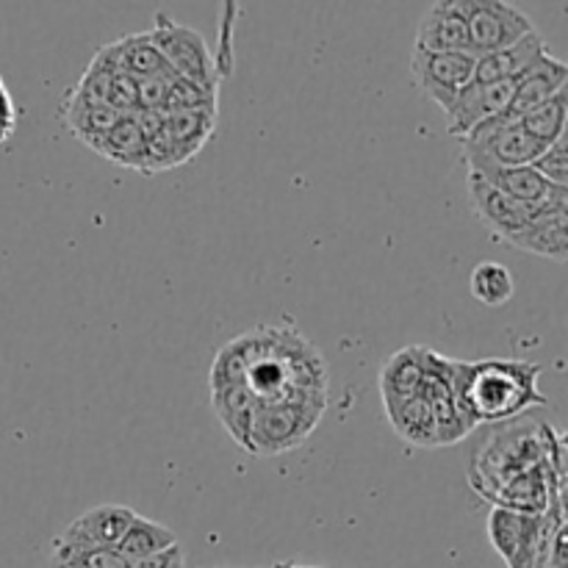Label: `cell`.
Masks as SVG:
<instances>
[{
  "label": "cell",
  "mask_w": 568,
  "mask_h": 568,
  "mask_svg": "<svg viewBox=\"0 0 568 568\" xmlns=\"http://www.w3.org/2000/svg\"><path fill=\"white\" fill-rule=\"evenodd\" d=\"M475 64L477 55L471 53H410V75L416 89L444 111L455 103L460 89L475 81Z\"/></svg>",
  "instance_id": "9"
},
{
  "label": "cell",
  "mask_w": 568,
  "mask_h": 568,
  "mask_svg": "<svg viewBox=\"0 0 568 568\" xmlns=\"http://www.w3.org/2000/svg\"><path fill=\"white\" fill-rule=\"evenodd\" d=\"M466 183H469L466 189H469V203L475 216L494 233V236L503 239L505 244L514 236H519V233L525 231V227H530L532 222L541 220L544 214H549V211H568V189H555V194L547 203L527 205L519 203V200L505 197L503 192H497V189L488 186L486 181H480L475 172H469Z\"/></svg>",
  "instance_id": "7"
},
{
  "label": "cell",
  "mask_w": 568,
  "mask_h": 568,
  "mask_svg": "<svg viewBox=\"0 0 568 568\" xmlns=\"http://www.w3.org/2000/svg\"><path fill=\"white\" fill-rule=\"evenodd\" d=\"M475 172L480 181H486L488 186L503 192L505 197L519 200V203L527 205H541L547 203L555 194L552 183L547 178L538 175L532 166H488V170H469Z\"/></svg>",
  "instance_id": "20"
},
{
  "label": "cell",
  "mask_w": 568,
  "mask_h": 568,
  "mask_svg": "<svg viewBox=\"0 0 568 568\" xmlns=\"http://www.w3.org/2000/svg\"><path fill=\"white\" fill-rule=\"evenodd\" d=\"M87 148H92L94 153L103 155V159L111 161V164L144 172L148 136H144L142 128H139L136 116H122L114 128H109L103 136L92 139Z\"/></svg>",
  "instance_id": "21"
},
{
  "label": "cell",
  "mask_w": 568,
  "mask_h": 568,
  "mask_svg": "<svg viewBox=\"0 0 568 568\" xmlns=\"http://www.w3.org/2000/svg\"><path fill=\"white\" fill-rule=\"evenodd\" d=\"M14 125H17L14 105H11V100H9V94H6V89L0 87V142H6V139L11 136Z\"/></svg>",
  "instance_id": "32"
},
{
  "label": "cell",
  "mask_w": 568,
  "mask_h": 568,
  "mask_svg": "<svg viewBox=\"0 0 568 568\" xmlns=\"http://www.w3.org/2000/svg\"><path fill=\"white\" fill-rule=\"evenodd\" d=\"M386 405V416L392 422L394 433L403 438L410 447L422 449H438V427H436V414H433L430 403H427L422 394L408 399H394Z\"/></svg>",
  "instance_id": "17"
},
{
  "label": "cell",
  "mask_w": 568,
  "mask_h": 568,
  "mask_svg": "<svg viewBox=\"0 0 568 568\" xmlns=\"http://www.w3.org/2000/svg\"><path fill=\"white\" fill-rule=\"evenodd\" d=\"M466 170L488 166H530L544 153L541 144L521 131L514 116H494L460 139Z\"/></svg>",
  "instance_id": "6"
},
{
  "label": "cell",
  "mask_w": 568,
  "mask_h": 568,
  "mask_svg": "<svg viewBox=\"0 0 568 568\" xmlns=\"http://www.w3.org/2000/svg\"><path fill=\"white\" fill-rule=\"evenodd\" d=\"M211 405L227 436L247 453V436L258 414V399L242 383H227V386H211Z\"/></svg>",
  "instance_id": "18"
},
{
  "label": "cell",
  "mask_w": 568,
  "mask_h": 568,
  "mask_svg": "<svg viewBox=\"0 0 568 568\" xmlns=\"http://www.w3.org/2000/svg\"><path fill=\"white\" fill-rule=\"evenodd\" d=\"M469 288L477 303L488 305V308H499V305H508L516 294L514 272L499 264V261H483L471 270Z\"/></svg>",
  "instance_id": "25"
},
{
  "label": "cell",
  "mask_w": 568,
  "mask_h": 568,
  "mask_svg": "<svg viewBox=\"0 0 568 568\" xmlns=\"http://www.w3.org/2000/svg\"><path fill=\"white\" fill-rule=\"evenodd\" d=\"M303 568H316V566H303Z\"/></svg>",
  "instance_id": "34"
},
{
  "label": "cell",
  "mask_w": 568,
  "mask_h": 568,
  "mask_svg": "<svg viewBox=\"0 0 568 568\" xmlns=\"http://www.w3.org/2000/svg\"><path fill=\"white\" fill-rule=\"evenodd\" d=\"M510 247L521 250V253L538 255V258H549L555 264H566L568 261V211H549L541 220L532 222L530 227L510 239Z\"/></svg>",
  "instance_id": "19"
},
{
  "label": "cell",
  "mask_w": 568,
  "mask_h": 568,
  "mask_svg": "<svg viewBox=\"0 0 568 568\" xmlns=\"http://www.w3.org/2000/svg\"><path fill=\"white\" fill-rule=\"evenodd\" d=\"M427 355H430V347H425V344H410V347H403L394 355H388L386 364L381 366L383 403L408 399L422 392V383H425L427 372Z\"/></svg>",
  "instance_id": "14"
},
{
  "label": "cell",
  "mask_w": 568,
  "mask_h": 568,
  "mask_svg": "<svg viewBox=\"0 0 568 568\" xmlns=\"http://www.w3.org/2000/svg\"><path fill=\"white\" fill-rule=\"evenodd\" d=\"M566 114H568V87L560 89L555 98H549L547 103L536 105V109L525 111L521 116H516L521 125V131L527 136L536 139L541 148H549L552 142H558L560 136H566Z\"/></svg>",
  "instance_id": "24"
},
{
  "label": "cell",
  "mask_w": 568,
  "mask_h": 568,
  "mask_svg": "<svg viewBox=\"0 0 568 568\" xmlns=\"http://www.w3.org/2000/svg\"><path fill=\"white\" fill-rule=\"evenodd\" d=\"M414 50L425 53H469V28L458 0L433 3L416 28Z\"/></svg>",
  "instance_id": "11"
},
{
  "label": "cell",
  "mask_w": 568,
  "mask_h": 568,
  "mask_svg": "<svg viewBox=\"0 0 568 568\" xmlns=\"http://www.w3.org/2000/svg\"><path fill=\"white\" fill-rule=\"evenodd\" d=\"M161 131L181 144L189 155H197L200 150L214 139L216 131V109H192V111H166Z\"/></svg>",
  "instance_id": "22"
},
{
  "label": "cell",
  "mask_w": 568,
  "mask_h": 568,
  "mask_svg": "<svg viewBox=\"0 0 568 568\" xmlns=\"http://www.w3.org/2000/svg\"><path fill=\"white\" fill-rule=\"evenodd\" d=\"M227 383H242L258 405H327L325 358L292 322L253 327L220 347L211 364V386Z\"/></svg>",
  "instance_id": "1"
},
{
  "label": "cell",
  "mask_w": 568,
  "mask_h": 568,
  "mask_svg": "<svg viewBox=\"0 0 568 568\" xmlns=\"http://www.w3.org/2000/svg\"><path fill=\"white\" fill-rule=\"evenodd\" d=\"M272 568H303L300 564H277V566H272Z\"/></svg>",
  "instance_id": "33"
},
{
  "label": "cell",
  "mask_w": 568,
  "mask_h": 568,
  "mask_svg": "<svg viewBox=\"0 0 568 568\" xmlns=\"http://www.w3.org/2000/svg\"><path fill=\"white\" fill-rule=\"evenodd\" d=\"M516 81H497V83H477L471 81L469 87L460 89L455 103L449 105L447 114V133L455 139H464L466 133L475 131L483 122L494 120V116H505L514 103Z\"/></svg>",
  "instance_id": "10"
},
{
  "label": "cell",
  "mask_w": 568,
  "mask_h": 568,
  "mask_svg": "<svg viewBox=\"0 0 568 568\" xmlns=\"http://www.w3.org/2000/svg\"><path fill=\"white\" fill-rule=\"evenodd\" d=\"M192 109H216V98L205 94L203 89H197L194 83L183 81V78L170 75L166 83V111H192Z\"/></svg>",
  "instance_id": "27"
},
{
  "label": "cell",
  "mask_w": 568,
  "mask_h": 568,
  "mask_svg": "<svg viewBox=\"0 0 568 568\" xmlns=\"http://www.w3.org/2000/svg\"><path fill=\"white\" fill-rule=\"evenodd\" d=\"M0 87H3V83H0Z\"/></svg>",
  "instance_id": "35"
},
{
  "label": "cell",
  "mask_w": 568,
  "mask_h": 568,
  "mask_svg": "<svg viewBox=\"0 0 568 568\" xmlns=\"http://www.w3.org/2000/svg\"><path fill=\"white\" fill-rule=\"evenodd\" d=\"M131 568H186V555H183L181 544H175V547L164 549V552L136 560V564H131Z\"/></svg>",
  "instance_id": "30"
},
{
  "label": "cell",
  "mask_w": 568,
  "mask_h": 568,
  "mask_svg": "<svg viewBox=\"0 0 568 568\" xmlns=\"http://www.w3.org/2000/svg\"><path fill=\"white\" fill-rule=\"evenodd\" d=\"M541 372V364L519 358H453V403L477 427L519 419L525 410L549 405L547 394L538 388Z\"/></svg>",
  "instance_id": "2"
},
{
  "label": "cell",
  "mask_w": 568,
  "mask_h": 568,
  "mask_svg": "<svg viewBox=\"0 0 568 568\" xmlns=\"http://www.w3.org/2000/svg\"><path fill=\"white\" fill-rule=\"evenodd\" d=\"M566 87H568L566 61L555 59L552 53H547L536 67H530V70L516 81L514 103H510L508 116H514L516 120V116H521L525 111L547 103L549 98H555V94Z\"/></svg>",
  "instance_id": "15"
},
{
  "label": "cell",
  "mask_w": 568,
  "mask_h": 568,
  "mask_svg": "<svg viewBox=\"0 0 568 568\" xmlns=\"http://www.w3.org/2000/svg\"><path fill=\"white\" fill-rule=\"evenodd\" d=\"M469 28V53L486 55L519 42L527 33L538 31L536 22L516 3L505 0H458Z\"/></svg>",
  "instance_id": "8"
},
{
  "label": "cell",
  "mask_w": 568,
  "mask_h": 568,
  "mask_svg": "<svg viewBox=\"0 0 568 568\" xmlns=\"http://www.w3.org/2000/svg\"><path fill=\"white\" fill-rule=\"evenodd\" d=\"M532 170L541 178H547L552 186L568 189V150H566V136H560L558 142H552L549 148H544V153L532 161Z\"/></svg>",
  "instance_id": "28"
},
{
  "label": "cell",
  "mask_w": 568,
  "mask_h": 568,
  "mask_svg": "<svg viewBox=\"0 0 568 568\" xmlns=\"http://www.w3.org/2000/svg\"><path fill=\"white\" fill-rule=\"evenodd\" d=\"M170 75H155V78H142V81H136L139 111H161V114H164L166 83H170Z\"/></svg>",
  "instance_id": "29"
},
{
  "label": "cell",
  "mask_w": 568,
  "mask_h": 568,
  "mask_svg": "<svg viewBox=\"0 0 568 568\" xmlns=\"http://www.w3.org/2000/svg\"><path fill=\"white\" fill-rule=\"evenodd\" d=\"M178 536L170 527L159 525L153 519H144L136 514V519L131 521V527L125 530L122 541L116 544V552L128 560V564H136V560L150 558V555H159L164 549L175 547Z\"/></svg>",
  "instance_id": "23"
},
{
  "label": "cell",
  "mask_w": 568,
  "mask_h": 568,
  "mask_svg": "<svg viewBox=\"0 0 568 568\" xmlns=\"http://www.w3.org/2000/svg\"><path fill=\"white\" fill-rule=\"evenodd\" d=\"M239 568H242V566H239Z\"/></svg>",
  "instance_id": "36"
},
{
  "label": "cell",
  "mask_w": 568,
  "mask_h": 568,
  "mask_svg": "<svg viewBox=\"0 0 568 568\" xmlns=\"http://www.w3.org/2000/svg\"><path fill=\"white\" fill-rule=\"evenodd\" d=\"M325 403L258 405L247 436V453L255 458H272L297 449L311 438L325 416Z\"/></svg>",
  "instance_id": "5"
},
{
  "label": "cell",
  "mask_w": 568,
  "mask_h": 568,
  "mask_svg": "<svg viewBox=\"0 0 568 568\" xmlns=\"http://www.w3.org/2000/svg\"><path fill=\"white\" fill-rule=\"evenodd\" d=\"M566 544H568V527L566 521L555 530L552 544H549V555H547V566L544 568H568V558H566Z\"/></svg>",
  "instance_id": "31"
},
{
  "label": "cell",
  "mask_w": 568,
  "mask_h": 568,
  "mask_svg": "<svg viewBox=\"0 0 568 568\" xmlns=\"http://www.w3.org/2000/svg\"><path fill=\"white\" fill-rule=\"evenodd\" d=\"M148 33L155 48H159V53L164 55L172 75L183 78V81L194 83L205 94L216 98L222 70L216 64V55L211 53L209 42L203 39V33L189 26H181L170 14H155L153 28Z\"/></svg>",
  "instance_id": "4"
},
{
  "label": "cell",
  "mask_w": 568,
  "mask_h": 568,
  "mask_svg": "<svg viewBox=\"0 0 568 568\" xmlns=\"http://www.w3.org/2000/svg\"><path fill=\"white\" fill-rule=\"evenodd\" d=\"M61 122H64L67 131L75 139H81L83 144H89L92 139L103 136L109 128H114L122 120V114H116L109 103H100V100L87 98V94L78 92L75 87L64 94L59 109Z\"/></svg>",
  "instance_id": "16"
},
{
  "label": "cell",
  "mask_w": 568,
  "mask_h": 568,
  "mask_svg": "<svg viewBox=\"0 0 568 568\" xmlns=\"http://www.w3.org/2000/svg\"><path fill=\"white\" fill-rule=\"evenodd\" d=\"M136 519V510L125 508V505H98V508L87 510L78 516L61 538L72 544H83V547H100V549H116L122 541L131 521Z\"/></svg>",
  "instance_id": "13"
},
{
  "label": "cell",
  "mask_w": 568,
  "mask_h": 568,
  "mask_svg": "<svg viewBox=\"0 0 568 568\" xmlns=\"http://www.w3.org/2000/svg\"><path fill=\"white\" fill-rule=\"evenodd\" d=\"M560 433L544 422H503L483 433L480 444L471 453L469 486L480 499L497 494L510 477L532 469L536 464L549 458Z\"/></svg>",
  "instance_id": "3"
},
{
  "label": "cell",
  "mask_w": 568,
  "mask_h": 568,
  "mask_svg": "<svg viewBox=\"0 0 568 568\" xmlns=\"http://www.w3.org/2000/svg\"><path fill=\"white\" fill-rule=\"evenodd\" d=\"M50 568H131V564L116 549L83 547V544H72L55 536Z\"/></svg>",
  "instance_id": "26"
},
{
  "label": "cell",
  "mask_w": 568,
  "mask_h": 568,
  "mask_svg": "<svg viewBox=\"0 0 568 568\" xmlns=\"http://www.w3.org/2000/svg\"><path fill=\"white\" fill-rule=\"evenodd\" d=\"M549 53V44L538 31L527 33L519 42L508 44V48L497 50V53H486L477 59L475 64V81L477 83H497V81H519L530 67H536L544 55Z\"/></svg>",
  "instance_id": "12"
}]
</instances>
